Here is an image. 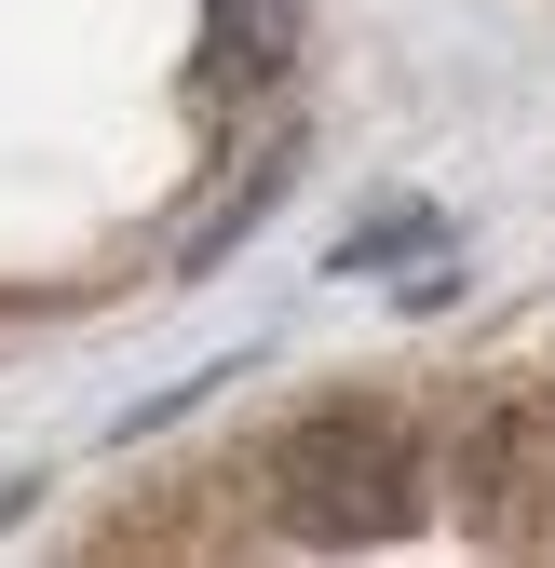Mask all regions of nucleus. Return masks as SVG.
Instances as JSON below:
<instances>
[{"label": "nucleus", "instance_id": "obj_1", "mask_svg": "<svg viewBox=\"0 0 555 568\" xmlns=\"http://www.w3.org/2000/svg\"><path fill=\"white\" fill-rule=\"evenodd\" d=\"M271 515L299 541H406V515H421V447H406L393 419H366V406L299 419L285 460H271Z\"/></svg>", "mask_w": 555, "mask_h": 568}, {"label": "nucleus", "instance_id": "obj_2", "mask_svg": "<svg viewBox=\"0 0 555 568\" xmlns=\"http://www.w3.org/2000/svg\"><path fill=\"white\" fill-rule=\"evenodd\" d=\"M299 54V0H218V82H271Z\"/></svg>", "mask_w": 555, "mask_h": 568}]
</instances>
